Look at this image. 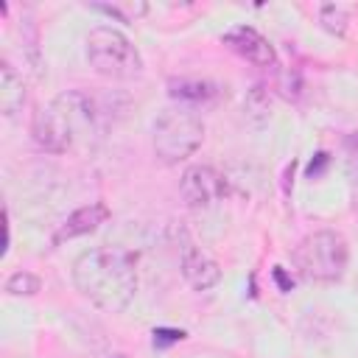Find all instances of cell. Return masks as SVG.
Wrapping results in <instances>:
<instances>
[{
    "instance_id": "9a60e30c",
    "label": "cell",
    "mask_w": 358,
    "mask_h": 358,
    "mask_svg": "<svg viewBox=\"0 0 358 358\" xmlns=\"http://www.w3.org/2000/svg\"><path fill=\"white\" fill-rule=\"evenodd\" d=\"M347 165H350V176L358 182V131L347 137Z\"/></svg>"
},
{
    "instance_id": "52a82bcc",
    "label": "cell",
    "mask_w": 358,
    "mask_h": 358,
    "mask_svg": "<svg viewBox=\"0 0 358 358\" xmlns=\"http://www.w3.org/2000/svg\"><path fill=\"white\" fill-rule=\"evenodd\" d=\"M224 45L232 48L241 59L257 64V67H277V53H274V45L255 28L249 25H235L232 31L224 34Z\"/></svg>"
},
{
    "instance_id": "8fae6325",
    "label": "cell",
    "mask_w": 358,
    "mask_h": 358,
    "mask_svg": "<svg viewBox=\"0 0 358 358\" xmlns=\"http://www.w3.org/2000/svg\"><path fill=\"white\" fill-rule=\"evenodd\" d=\"M25 103V81L11 64H0V109L6 117L17 115Z\"/></svg>"
},
{
    "instance_id": "6da1fadb",
    "label": "cell",
    "mask_w": 358,
    "mask_h": 358,
    "mask_svg": "<svg viewBox=\"0 0 358 358\" xmlns=\"http://www.w3.org/2000/svg\"><path fill=\"white\" fill-rule=\"evenodd\" d=\"M73 285L95 308L120 313L137 294V257L123 246H95L76 257Z\"/></svg>"
},
{
    "instance_id": "ba28073f",
    "label": "cell",
    "mask_w": 358,
    "mask_h": 358,
    "mask_svg": "<svg viewBox=\"0 0 358 358\" xmlns=\"http://www.w3.org/2000/svg\"><path fill=\"white\" fill-rule=\"evenodd\" d=\"M179 268L182 277L187 280V285L193 291H210L213 285H218L221 280V266L215 263L213 255H207L201 246L196 243H185L182 255H179Z\"/></svg>"
},
{
    "instance_id": "30bf717a",
    "label": "cell",
    "mask_w": 358,
    "mask_h": 358,
    "mask_svg": "<svg viewBox=\"0 0 358 358\" xmlns=\"http://www.w3.org/2000/svg\"><path fill=\"white\" fill-rule=\"evenodd\" d=\"M168 95L173 101H179V106L196 109V106L215 103L224 95V90H221V84L207 81V78H171L168 81Z\"/></svg>"
},
{
    "instance_id": "7a4b0ae2",
    "label": "cell",
    "mask_w": 358,
    "mask_h": 358,
    "mask_svg": "<svg viewBox=\"0 0 358 358\" xmlns=\"http://www.w3.org/2000/svg\"><path fill=\"white\" fill-rule=\"evenodd\" d=\"M101 131V112L84 90L59 92L34 115L31 137L42 151L67 154L87 148Z\"/></svg>"
},
{
    "instance_id": "3957f363",
    "label": "cell",
    "mask_w": 358,
    "mask_h": 358,
    "mask_svg": "<svg viewBox=\"0 0 358 358\" xmlns=\"http://www.w3.org/2000/svg\"><path fill=\"white\" fill-rule=\"evenodd\" d=\"M350 263V246L336 229H316L294 249V266L299 277L310 282H336L344 277Z\"/></svg>"
},
{
    "instance_id": "7c38bea8",
    "label": "cell",
    "mask_w": 358,
    "mask_h": 358,
    "mask_svg": "<svg viewBox=\"0 0 358 358\" xmlns=\"http://www.w3.org/2000/svg\"><path fill=\"white\" fill-rule=\"evenodd\" d=\"M92 8H98V11L109 14V17L120 20V22H134L137 17H143V14L148 11V6H145V3H95Z\"/></svg>"
},
{
    "instance_id": "8992f818",
    "label": "cell",
    "mask_w": 358,
    "mask_h": 358,
    "mask_svg": "<svg viewBox=\"0 0 358 358\" xmlns=\"http://www.w3.org/2000/svg\"><path fill=\"white\" fill-rule=\"evenodd\" d=\"M179 193L190 210H204L224 199L227 179L213 165H187L179 179Z\"/></svg>"
},
{
    "instance_id": "9c48e42d",
    "label": "cell",
    "mask_w": 358,
    "mask_h": 358,
    "mask_svg": "<svg viewBox=\"0 0 358 358\" xmlns=\"http://www.w3.org/2000/svg\"><path fill=\"white\" fill-rule=\"evenodd\" d=\"M106 218H109L106 204H101V201L84 204V207L73 210V213L59 224V229H56V235H53V243L59 246V243H64V241L90 235V232H95L101 224H106Z\"/></svg>"
},
{
    "instance_id": "5b68a950",
    "label": "cell",
    "mask_w": 358,
    "mask_h": 358,
    "mask_svg": "<svg viewBox=\"0 0 358 358\" xmlns=\"http://www.w3.org/2000/svg\"><path fill=\"white\" fill-rule=\"evenodd\" d=\"M154 154L165 165H176L187 159L204 140V120L196 115V109L187 106H173L165 109L154 120Z\"/></svg>"
},
{
    "instance_id": "4fadbf2b",
    "label": "cell",
    "mask_w": 358,
    "mask_h": 358,
    "mask_svg": "<svg viewBox=\"0 0 358 358\" xmlns=\"http://www.w3.org/2000/svg\"><path fill=\"white\" fill-rule=\"evenodd\" d=\"M39 288H42V280L31 271H14L6 280V291L11 296H34V294H39Z\"/></svg>"
},
{
    "instance_id": "5bb4252c",
    "label": "cell",
    "mask_w": 358,
    "mask_h": 358,
    "mask_svg": "<svg viewBox=\"0 0 358 358\" xmlns=\"http://www.w3.org/2000/svg\"><path fill=\"white\" fill-rule=\"evenodd\" d=\"M319 22H322V28H327L330 34L344 36V34H347V22H350V14H347V8H341V6H322V8H319Z\"/></svg>"
},
{
    "instance_id": "2e32d148",
    "label": "cell",
    "mask_w": 358,
    "mask_h": 358,
    "mask_svg": "<svg viewBox=\"0 0 358 358\" xmlns=\"http://www.w3.org/2000/svg\"><path fill=\"white\" fill-rule=\"evenodd\" d=\"M182 338H185L182 330H165V327L154 330V344H157V347H162V344H173V341H182Z\"/></svg>"
},
{
    "instance_id": "277c9868",
    "label": "cell",
    "mask_w": 358,
    "mask_h": 358,
    "mask_svg": "<svg viewBox=\"0 0 358 358\" xmlns=\"http://www.w3.org/2000/svg\"><path fill=\"white\" fill-rule=\"evenodd\" d=\"M87 62L98 76L115 81H129L143 73L140 50L123 31L112 25H98L87 34Z\"/></svg>"
}]
</instances>
